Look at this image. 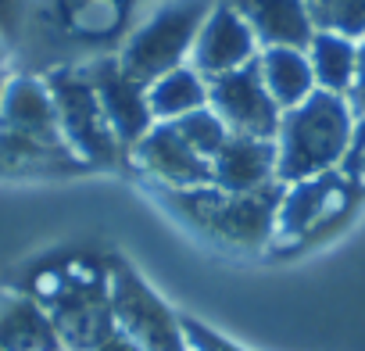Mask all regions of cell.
Returning a JSON list of instances; mask_svg holds the SVG:
<instances>
[{
    "label": "cell",
    "instance_id": "6da1fadb",
    "mask_svg": "<svg viewBox=\"0 0 365 351\" xmlns=\"http://www.w3.org/2000/svg\"><path fill=\"white\" fill-rule=\"evenodd\" d=\"M351 104L344 93L312 90L297 108L279 118L276 133V180L297 183L308 176L329 172L351 147Z\"/></svg>",
    "mask_w": 365,
    "mask_h": 351
},
{
    "label": "cell",
    "instance_id": "7a4b0ae2",
    "mask_svg": "<svg viewBox=\"0 0 365 351\" xmlns=\"http://www.w3.org/2000/svg\"><path fill=\"white\" fill-rule=\"evenodd\" d=\"M279 198H283L279 183L247 190V194H233L222 187H187V190L168 187L165 190V201L179 219H187L194 230L230 248H262L276 230Z\"/></svg>",
    "mask_w": 365,
    "mask_h": 351
},
{
    "label": "cell",
    "instance_id": "3957f363",
    "mask_svg": "<svg viewBox=\"0 0 365 351\" xmlns=\"http://www.w3.org/2000/svg\"><path fill=\"white\" fill-rule=\"evenodd\" d=\"M208 11L212 0H172V4L158 8L122 47L118 65L125 68V76L140 86H150L158 76L179 68L182 58L194 51Z\"/></svg>",
    "mask_w": 365,
    "mask_h": 351
},
{
    "label": "cell",
    "instance_id": "277c9868",
    "mask_svg": "<svg viewBox=\"0 0 365 351\" xmlns=\"http://www.w3.org/2000/svg\"><path fill=\"white\" fill-rule=\"evenodd\" d=\"M47 86H51V97H54V108H58L61 136L72 147V154L79 161L115 165L122 143H118L86 72L83 68H58V72L47 76Z\"/></svg>",
    "mask_w": 365,
    "mask_h": 351
},
{
    "label": "cell",
    "instance_id": "5b68a950",
    "mask_svg": "<svg viewBox=\"0 0 365 351\" xmlns=\"http://www.w3.org/2000/svg\"><path fill=\"white\" fill-rule=\"evenodd\" d=\"M208 108L222 118V126L233 136H258V140H276L279 133V108L272 101V93L265 90L258 58L215 76L208 86Z\"/></svg>",
    "mask_w": 365,
    "mask_h": 351
},
{
    "label": "cell",
    "instance_id": "8992f818",
    "mask_svg": "<svg viewBox=\"0 0 365 351\" xmlns=\"http://www.w3.org/2000/svg\"><path fill=\"white\" fill-rule=\"evenodd\" d=\"M90 86L97 90V101L118 136V143H140L143 133L150 129V104H147V86H140L136 79L125 76V68L118 65V58H101L93 65L83 68Z\"/></svg>",
    "mask_w": 365,
    "mask_h": 351
},
{
    "label": "cell",
    "instance_id": "52a82bcc",
    "mask_svg": "<svg viewBox=\"0 0 365 351\" xmlns=\"http://www.w3.org/2000/svg\"><path fill=\"white\" fill-rule=\"evenodd\" d=\"M111 305H115V315L125 322V330L147 351H182L179 337H175V330L168 322L165 305L122 262H115V269H111Z\"/></svg>",
    "mask_w": 365,
    "mask_h": 351
},
{
    "label": "cell",
    "instance_id": "ba28073f",
    "mask_svg": "<svg viewBox=\"0 0 365 351\" xmlns=\"http://www.w3.org/2000/svg\"><path fill=\"white\" fill-rule=\"evenodd\" d=\"M136 158L140 165L161 180L165 187L187 190V187H212V161L201 158L182 133L175 129V122H161L150 126L143 133V140L136 143Z\"/></svg>",
    "mask_w": 365,
    "mask_h": 351
},
{
    "label": "cell",
    "instance_id": "9c48e42d",
    "mask_svg": "<svg viewBox=\"0 0 365 351\" xmlns=\"http://www.w3.org/2000/svg\"><path fill=\"white\" fill-rule=\"evenodd\" d=\"M258 40L251 33V26L230 8V4H212L197 40H194V68L208 79L226 76L247 61H255Z\"/></svg>",
    "mask_w": 365,
    "mask_h": 351
},
{
    "label": "cell",
    "instance_id": "30bf717a",
    "mask_svg": "<svg viewBox=\"0 0 365 351\" xmlns=\"http://www.w3.org/2000/svg\"><path fill=\"white\" fill-rule=\"evenodd\" d=\"M0 126L40 143L68 147L61 136V122H58V108H54L47 79H33V76L8 79L4 93H0Z\"/></svg>",
    "mask_w": 365,
    "mask_h": 351
},
{
    "label": "cell",
    "instance_id": "8fae6325",
    "mask_svg": "<svg viewBox=\"0 0 365 351\" xmlns=\"http://www.w3.org/2000/svg\"><path fill=\"white\" fill-rule=\"evenodd\" d=\"M347 180H336L329 172L308 176V180H297L294 190L287 198H279L276 208V233H294V237H308L315 226L336 219L351 198H347Z\"/></svg>",
    "mask_w": 365,
    "mask_h": 351
},
{
    "label": "cell",
    "instance_id": "7c38bea8",
    "mask_svg": "<svg viewBox=\"0 0 365 351\" xmlns=\"http://www.w3.org/2000/svg\"><path fill=\"white\" fill-rule=\"evenodd\" d=\"M276 180V140L258 136H233L222 143V151L212 158V187L247 194L272 187Z\"/></svg>",
    "mask_w": 365,
    "mask_h": 351
},
{
    "label": "cell",
    "instance_id": "4fadbf2b",
    "mask_svg": "<svg viewBox=\"0 0 365 351\" xmlns=\"http://www.w3.org/2000/svg\"><path fill=\"white\" fill-rule=\"evenodd\" d=\"M226 4L251 26V33L262 47L308 51V44L315 36L304 0H226Z\"/></svg>",
    "mask_w": 365,
    "mask_h": 351
},
{
    "label": "cell",
    "instance_id": "5bb4252c",
    "mask_svg": "<svg viewBox=\"0 0 365 351\" xmlns=\"http://www.w3.org/2000/svg\"><path fill=\"white\" fill-rule=\"evenodd\" d=\"M258 68H262L265 90L272 93L279 111L297 108L312 93V86H315L308 54L297 51V47H265L262 58H258Z\"/></svg>",
    "mask_w": 365,
    "mask_h": 351
},
{
    "label": "cell",
    "instance_id": "9a60e30c",
    "mask_svg": "<svg viewBox=\"0 0 365 351\" xmlns=\"http://www.w3.org/2000/svg\"><path fill=\"white\" fill-rule=\"evenodd\" d=\"M147 104H150V115H154V118H165V122H175V118L190 115V111H197V108H208L205 76H201L197 68L179 65V68L158 76V79L147 86Z\"/></svg>",
    "mask_w": 365,
    "mask_h": 351
},
{
    "label": "cell",
    "instance_id": "2e32d148",
    "mask_svg": "<svg viewBox=\"0 0 365 351\" xmlns=\"http://www.w3.org/2000/svg\"><path fill=\"white\" fill-rule=\"evenodd\" d=\"M304 54H308L312 76H315V83L322 90H329V93H347L351 90L354 65H358V47H354L351 36L315 29V36H312Z\"/></svg>",
    "mask_w": 365,
    "mask_h": 351
},
{
    "label": "cell",
    "instance_id": "e0dca14e",
    "mask_svg": "<svg viewBox=\"0 0 365 351\" xmlns=\"http://www.w3.org/2000/svg\"><path fill=\"white\" fill-rule=\"evenodd\" d=\"M0 351H54V326L33 301L8 297L0 305Z\"/></svg>",
    "mask_w": 365,
    "mask_h": 351
},
{
    "label": "cell",
    "instance_id": "ac0fdd59",
    "mask_svg": "<svg viewBox=\"0 0 365 351\" xmlns=\"http://www.w3.org/2000/svg\"><path fill=\"white\" fill-rule=\"evenodd\" d=\"M61 19L76 36L97 40L122 26L125 4L122 0H61Z\"/></svg>",
    "mask_w": 365,
    "mask_h": 351
},
{
    "label": "cell",
    "instance_id": "d6986e66",
    "mask_svg": "<svg viewBox=\"0 0 365 351\" xmlns=\"http://www.w3.org/2000/svg\"><path fill=\"white\" fill-rule=\"evenodd\" d=\"M308 19L322 33L365 36V0H304Z\"/></svg>",
    "mask_w": 365,
    "mask_h": 351
},
{
    "label": "cell",
    "instance_id": "ffe728a7",
    "mask_svg": "<svg viewBox=\"0 0 365 351\" xmlns=\"http://www.w3.org/2000/svg\"><path fill=\"white\" fill-rule=\"evenodd\" d=\"M175 129L182 133V140H187L201 158H215L219 151H222V143L230 140V129L222 126V118L212 111V108H197V111H190V115H182V118H175Z\"/></svg>",
    "mask_w": 365,
    "mask_h": 351
},
{
    "label": "cell",
    "instance_id": "44dd1931",
    "mask_svg": "<svg viewBox=\"0 0 365 351\" xmlns=\"http://www.w3.org/2000/svg\"><path fill=\"white\" fill-rule=\"evenodd\" d=\"M347 172L365 180V115H361V126L354 129L351 136V147H347Z\"/></svg>",
    "mask_w": 365,
    "mask_h": 351
},
{
    "label": "cell",
    "instance_id": "7402d4cb",
    "mask_svg": "<svg viewBox=\"0 0 365 351\" xmlns=\"http://www.w3.org/2000/svg\"><path fill=\"white\" fill-rule=\"evenodd\" d=\"M347 97H351V108L365 115V40H361V47H358V65H354V79H351Z\"/></svg>",
    "mask_w": 365,
    "mask_h": 351
},
{
    "label": "cell",
    "instance_id": "603a6c76",
    "mask_svg": "<svg viewBox=\"0 0 365 351\" xmlns=\"http://www.w3.org/2000/svg\"><path fill=\"white\" fill-rule=\"evenodd\" d=\"M182 326H187V333L194 337V344H197L201 351H237V347H230L226 340H219V337H212L208 330H201V322H190V319H182Z\"/></svg>",
    "mask_w": 365,
    "mask_h": 351
},
{
    "label": "cell",
    "instance_id": "cb8c5ba5",
    "mask_svg": "<svg viewBox=\"0 0 365 351\" xmlns=\"http://www.w3.org/2000/svg\"><path fill=\"white\" fill-rule=\"evenodd\" d=\"M22 15V0H0V36H11Z\"/></svg>",
    "mask_w": 365,
    "mask_h": 351
},
{
    "label": "cell",
    "instance_id": "d4e9b609",
    "mask_svg": "<svg viewBox=\"0 0 365 351\" xmlns=\"http://www.w3.org/2000/svg\"><path fill=\"white\" fill-rule=\"evenodd\" d=\"M0 61H4V36H0Z\"/></svg>",
    "mask_w": 365,
    "mask_h": 351
},
{
    "label": "cell",
    "instance_id": "484cf974",
    "mask_svg": "<svg viewBox=\"0 0 365 351\" xmlns=\"http://www.w3.org/2000/svg\"><path fill=\"white\" fill-rule=\"evenodd\" d=\"M4 83H8V79H4V76H0V93H4Z\"/></svg>",
    "mask_w": 365,
    "mask_h": 351
}]
</instances>
